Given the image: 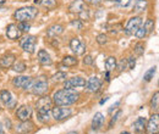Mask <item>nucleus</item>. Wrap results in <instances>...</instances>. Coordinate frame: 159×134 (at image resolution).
<instances>
[{"instance_id":"nucleus-21","label":"nucleus","mask_w":159,"mask_h":134,"mask_svg":"<svg viewBox=\"0 0 159 134\" xmlns=\"http://www.w3.org/2000/svg\"><path fill=\"white\" fill-rule=\"evenodd\" d=\"M62 32H64V27L61 24H53L52 27L48 28L47 36L49 38H57V37H59L60 34H62Z\"/></svg>"},{"instance_id":"nucleus-19","label":"nucleus","mask_w":159,"mask_h":134,"mask_svg":"<svg viewBox=\"0 0 159 134\" xmlns=\"http://www.w3.org/2000/svg\"><path fill=\"white\" fill-rule=\"evenodd\" d=\"M33 129V123L31 121H22L20 124L16 126V132L20 134H27Z\"/></svg>"},{"instance_id":"nucleus-14","label":"nucleus","mask_w":159,"mask_h":134,"mask_svg":"<svg viewBox=\"0 0 159 134\" xmlns=\"http://www.w3.org/2000/svg\"><path fill=\"white\" fill-rule=\"evenodd\" d=\"M21 32L20 28L17 27V24H14V23H11V24H9L7 27H6V37L9 39H11V40H16V39H19L21 37Z\"/></svg>"},{"instance_id":"nucleus-42","label":"nucleus","mask_w":159,"mask_h":134,"mask_svg":"<svg viewBox=\"0 0 159 134\" xmlns=\"http://www.w3.org/2000/svg\"><path fill=\"white\" fill-rule=\"evenodd\" d=\"M119 105H120V101H118V102H116V104H114V105H111V106H110V109L108 110V112H109V114H110V112H113V111L116 109V106H119Z\"/></svg>"},{"instance_id":"nucleus-32","label":"nucleus","mask_w":159,"mask_h":134,"mask_svg":"<svg viewBox=\"0 0 159 134\" xmlns=\"http://www.w3.org/2000/svg\"><path fill=\"white\" fill-rule=\"evenodd\" d=\"M147 34H148V33H147V31H146V28H144V26H143V23H142V24H141V27L137 29V32L135 33V36H136L137 38L142 39V38H144Z\"/></svg>"},{"instance_id":"nucleus-16","label":"nucleus","mask_w":159,"mask_h":134,"mask_svg":"<svg viewBox=\"0 0 159 134\" xmlns=\"http://www.w3.org/2000/svg\"><path fill=\"white\" fill-rule=\"evenodd\" d=\"M69 10L71 12H74V14H79L80 15L81 12H83L84 10H87V5H86L84 0H74L71 2V5H70Z\"/></svg>"},{"instance_id":"nucleus-11","label":"nucleus","mask_w":159,"mask_h":134,"mask_svg":"<svg viewBox=\"0 0 159 134\" xmlns=\"http://www.w3.org/2000/svg\"><path fill=\"white\" fill-rule=\"evenodd\" d=\"M70 49L76 54V55H83L86 51V44L80 38H74L70 41Z\"/></svg>"},{"instance_id":"nucleus-6","label":"nucleus","mask_w":159,"mask_h":134,"mask_svg":"<svg viewBox=\"0 0 159 134\" xmlns=\"http://www.w3.org/2000/svg\"><path fill=\"white\" fill-rule=\"evenodd\" d=\"M52 112H53V118L55 119V121H64V119H66V118H69L71 114H72V111L69 109V107H66V106H58V107H54L53 110H52Z\"/></svg>"},{"instance_id":"nucleus-20","label":"nucleus","mask_w":159,"mask_h":134,"mask_svg":"<svg viewBox=\"0 0 159 134\" xmlns=\"http://www.w3.org/2000/svg\"><path fill=\"white\" fill-rule=\"evenodd\" d=\"M15 58H16V56L14 54H5L2 58H0V67H2V68L11 67L15 62Z\"/></svg>"},{"instance_id":"nucleus-29","label":"nucleus","mask_w":159,"mask_h":134,"mask_svg":"<svg viewBox=\"0 0 159 134\" xmlns=\"http://www.w3.org/2000/svg\"><path fill=\"white\" fill-rule=\"evenodd\" d=\"M151 107H152V110H154V111L158 110V107H159V93L158 92H156L154 95L152 96V100H151Z\"/></svg>"},{"instance_id":"nucleus-13","label":"nucleus","mask_w":159,"mask_h":134,"mask_svg":"<svg viewBox=\"0 0 159 134\" xmlns=\"http://www.w3.org/2000/svg\"><path fill=\"white\" fill-rule=\"evenodd\" d=\"M31 116H32V107L28 106V105H22L21 107H19V110L16 111V117L20 119L21 122L30 119Z\"/></svg>"},{"instance_id":"nucleus-46","label":"nucleus","mask_w":159,"mask_h":134,"mask_svg":"<svg viewBox=\"0 0 159 134\" xmlns=\"http://www.w3.org/2000/svg\"><path fill=\"white\" fill-rule=\"evenodd\" d=\"M105 79H107L108 82L110 80V78H109V72H108V71H107V73H105Z\"/></svg>"},{"instance_id":"nucleus-43","label":"nucleus","mask_w":159,"mask_h":134,"mask_svg":"<svg viewBox=\"0 0 159 134\" xmlns=\"http://www.w3.org/2000/svg\"><path fill=\"white\" fill-rule=\"evenodd\" d=\"M86 1L92 4V5H99L100 4V0H86Z\"/></svg>"},{"instance_id":"nucleus-3","label":"nucleus","mask_w":159,"mask_h":134,"mask_svg":"<svg viewBox=\"0 0 159 134\" xmlns=\"http://www.w3.org/2000/svg\"><path fill=\"white\" fill-rule=\"evenodd\" d=\"M30 89L34 95H44L49 89L48 88V82L44 77H39V78L32 80V84H31Z\"/></svg>"},{"instance_id":"nucleus-47","label":"nucleus","mask_w":159,"mask_h":134,"mask_svg":"<svg viewBox=\"0 0 159 134\" xmlns=\"http://www.w3.org/2000/svg\"><path fill=\"white\" fill-rule=\"evenodd\" d=\"M5 2H6V0H0V6H2Z\"/></svg>"},{"instance_id":"nucleus-35","label":"nucleus","mask_w":159,"mask_h":134,"mask_svg":"<svg viewBox=\"0 0 159 134\" xmlns=\"http://www.w3.org/2000/svg\"><path fill=\"white\" fill-rule=\"evenodd\" d=\"M107 41H108V37H107L105 34H99V36L97 37V43H98L99 45H105Z\"/></svg>"},{"instance_id":"nucleus-18","label":"nucleus","mask_w":159,"mask_h":134,"mask_svg":"<svg viewBox=\"0 0 159 134\" xmlns=\"http://www.w3.org/2000/svg\"><path fill=\"white\" fill-rule=\"evenodd\" d=\"M104 115L102 114V112H97L96 115L93 116V119H92V124H91V127H92V129L93 131H99L100 128L103 127V124H104Z\"/></svg>"},{"instance_id":"nucleus-5","label":"nucleus","mask_w":159,"mask_h":134,"mask_svg":"<svg viewBox=\"0 0 159 134\" xmlns=\"http://www.w3.org/2000/svg\"><path fill=\"white\" fill-rule=\"evenodd\" d=\"M142 23H143V21H142V19H141L139 16L131 17V19H129V22H127V24H126L124 32H125L127 36H132V34H135V33L137 32V29L141 27Z\"/></svg>"},{"instance_id":"nucleus-17","label":"nucleus","mask_w":159,"mask_h":134,"mask_svg":"<svg viewBox=\"0 0 159 134\" xmlns=\"http://www.w3.org/2000/svg\"><path fill=\"white\" fill-rule=\"evenodd\" d=\"M146 124H147L146 118H144V117H139V118L134 122V124H132V128H134L135 133L136 134L144 133V132H146Z\"/></svg>"},{"instance_id":"nucleus-4","label":"nucleus","mask_w":159,"mask_h":134,"mask_svg":"<svg viewBox=\"0 0 159 134\" xmlns=\"http://www.w3.org/2000/svg\"><path fill=\"white\" fill-rule=\"evenodd\" d=\"M36 43H37V38L34 36H27V37H23L20 40V45L21 48L28 53V54H33L34 53V49H36Z\"/></svg>"},{"instance_id":"nucleus-26","label":"nucleus","mask_w":159,"mask_h":134,"mask_svg":"<svg viewBox=\"0 0 159 134\" xmlns=\"http://www.w3.org/2000/svg\"><path fill=\"white\" fill-rule=\"evenodd\" d=\"M55 0H34V4L36 5H40V6H43V7H48V9H50V7H54L55 6Z\"/></svg>"},{"instance_id":"nucleus-50","label":"nucleus","mask_w":159,"mask_h":134,"mask_svg":"<svg viewBox=\"0 0 159 134\" xmlns=\"http://www.w3.org/2000/svg\"><path fill=\"white\" fill-rule=\"evenodd\" d=\"M0 109H1V107H0Z\"/></svg>"},{"instance_id":"nucleus-49","label":"nucleus","mask_w":159,"mask_h":134,"mask_svg":"<svg viewBox=\"0 0 159 134\" xmlns=\"http://www.w3.org/2000/svg\"><path fill=\"white\" fill-rule=\"evenodd\" d=\"M120 134H130V132H121Z\"/></svg>"},{"instance_id":"nucleus-7","label":"nucleus","mask_w":159,"mask_h":134,"mask_svg":"<svg viewBox=\"0 0 159 134\" xmlns=\"http://www.w3.org/2000/svg\"><path fill=\"white\" fill-rule=\"evenodd\" d=\"M52 104H53V101L50 100L49 96H42V97H39L38 101L36 102L37 112H50Z\"/></svg>"},{"instance_id":"nucleus-39","label":"nucleus","mask_w":159,"mask_h":134,"mask_svg":"<svg viewBox=\"0 0 159 134\" xmlns=\"http://www.w3.org/2000/svg\"><path fill=\"white\" fill-rule=\"evenodd\" d=\"M116 4L121 7H127L131 4V0H116Z\"/></svg>"},{"instance_id":"nucleus-31","label":"nucleus","mask_w":159,"mask_h":134,"mask_svg":"<svg viewBox=\"0 0 159 134\" xmlns=\"http://www.w3.org/2000/svg\"><path fill=\"white\" fill-rule=\"evenodd\" d=\"M134 51H135V54L136 55H143V53H144V44H142V43H137V44H135V46H134Z\"/></svg>"},{"instance_id":"nucleus-10","label":"nucleus","mask_w":159,"mask_h":134,"mask_svg":"<svg viewBox=\"0 0 159 134\" xmlns=\"http://www.w3.org/2000/svg\"><path fill=\"white\" fill-rule=\"evenodd\" d=\"M84 84H86L84 78H82V77H72V78H70V79L64 82V88L75 89V88L84 87Z\"/></svg>"},{"instance_id":"nucleus-23","label":"nucleus","mask_w":159,"mask_h":134,"mask_svg":"<svg viewBox=\"0 0 159 134\" xmlns=\"http://www.w3.org/2000/svg\"><path fill=\"white\" fill-rule=\"evenodd\" d=\"M62 63L67 67H72V66H76L79 63V60L75 58V56H70V55H66L65 58H62Z\"/></svg>"},{"instance_id":"nucleus-41","label":"nucleus","mask_w":159,"mask_h":134,"mask_svg":"<svg viewBox=\"0 0 159 134\" xmlns=\"http://www.w3.org/2000/svg\"><path fill=\"white\" fill-rule=\"evenodd\" d=\"M116 65H118V63H116ZM125 67H126V60H124V58H122V60L119 62V65H118V68H119V71L121 72V71H124V70H125Z\"/></svg>"},{"instance_id":"nucleus-38","label":"nucleus","mask_w":159,"mask_h":134,"mask_svg":"<svg viewBox=\"0 0 159 134\" xmlns=\"http://www.w3.org/2000/svg\"><path fill=\"white\" fill-rule=\"evenodd\" d=\"M127 62H129V68L134 70L135 66H136V58H134V56H130V58H127Z\"/></svg>"},{"instance_id":"nucleus-1","label":"nucleus","mask_w":159,"mask_h":134,"mask_svg":"<svg viewBox=\"0 0 159 134\" xmlns=\"http://www.w3.org/2000/svg\"><path fill=\"white\" fill-rule=\"evenodd\" d=\"M80 97L79 92H76L75 89H60L58 92L54 93L53 95V102L57 106H70L72 104H75Z\"/></svg>"},{"instance_id":"nucleus-30","label":"nucleus","mask_w":159,"mask_h":134,"mask_svg":"<svg viewBox=\"0 0 159 134\" xmlns=\"http://www.w3.org/2000/svg\"><path fill=\"white\" fill-rule=\"evenodd\" d=\"M143 26H144V28H146V31H147V33L149 34L153 29H154V21L151 19H148L144 23H143Z\"/></svg>"},{"instance_id":"nucleus-22","label":"nucleus","mask_w":159,"mask_h":134,"mask_svg":"<svg viewBox=\"0 0 159 134\" xmlns=\"http://www.w3.org/2000/svg\"><path fill=\"white\" fill-rule=\"evenodd\" d=\"M38 61H39L40 65H43V66L52 65V58L47 53V50H44V49H40L39 51H38Z\"/></svg>"},{"instance_id":"nucleus-37","label":"nucleus","mask_w":159,"mask_h":134,"mask_svg":"<svg viewBox=\"0 0 159 134\" xmlns=\"http://www.w3.org/2000/svg\"><path fill=\"white\" fill-rule=\"evenodd\" d=\"M71 26L75 27V28H77V29H82L83 28V23H82L81 19H74V21H71Z\"/></svg>"},{"instance_id":"nucleus-48","label":"nucleus","mask_w":159,"mask_h":134,"mask_svg":"<svg viewBox=\"0 0 159 134\" xmlns=\"http://www.w3.org/2000/svg\"><path fill=\"white\" fill-rule=\"evenodd\" d=\"M67 134H79V133H77V132H69Z\"/></svg>"},{"instance_id":"nucleus-9","label":"nucleus","mask_w":159,"mask_h":134,"mask_svg":"<svg viewBox=\"0 0 159 134\" xmlns=\"http://www.w3.org/2000/svg\"><path fill=\"white\" fill-rule=\"evenodd\" d=\"M32 80L33 79L28 76H19L12 79V84L17 88H21V89H30Z\"/></svg>"},{"instance_id":"nucleus-36","label":"nucleus","mask_w":159,"mask_h":134,"mask_svg":"<svg viewBox=\"0 0 159 134\" xmlns=\"http://www.w3.org/2000/svg\"><path fill=\"white\" fill-rule=\"evenodd\" d=\"M120 116H121V110H119V111H118L115 115L113 116V118H111V121H110V123H109V128H113V127H114V123H115V122L119 119Z\"/></svg>"},{"instance_id":"nucleus-27","label":"nucleus","mask_w":159,"mask_h":134,"mask_svg":"<svg viewBox=\"0 0 159 134\" xmlns=\"http://www.w3.org/2000/svg\"><path fill=\"white\" fill-rule=\"evenodd\" d=\"M156 72H157V67H156V66H154V67H151V68L144 73V76H143V80H144V82H151V80L154 78Z\"/></svg>"},{"instance_id":"nucleus-40","label":"nucleus","mask_w":159,"mask_h":134,"mask_svg":"<svg viewBox=\"0 0 159 134\" xmlns=\"http://www.w3.org/2000/svg\"><path fill=\"white\" fill-rule=\"evenodd\" d=\"M83 63L84 65H93V58L91 55H86L83 58Z\"/></svg>"},{"instance_id":"nucleus-28","label":"nucleus","mask_w":159,"mask_h":134,"mask_svg":"<svg viewBox=\"0 0 159 134\" xmlns=\"http://www.w3.org/2000/svg\"><path fill=\"white\" fill-rule=\"evenodd\" d=\"M12 70H14L15 72H17V73H21V72H23V71L26 70V63L22 62V61L14 62V65H12Z\"/></svg>"},{"instance_id":"nucleus-34","label":"nucleus","mask_w":159,"mask_h":134,"mask_svg":"<svg viewBox=\"0 0 159 134\" xmlns=\"http://www.w3.org/2000/svg\"><path fill=\"white\" fill-rule=\"evenodd\" d=\"M17 27L20 28L21 32H28L30 28H31V26H30L27 22H20V23L17 24Z\"/></svg>"},{"instance_id":"nucleus-8","label":"nucleus","mask_w":159,"mask_h":134,"mask_svg":"<svg viewBox=\"0 0 159 134\" xmlns=\"http://www.w3.org/2000/svg\"><path fill=\"white\" fill-rule=\"evenodd\" d=\"M159 131V116L158 114L151 116L148 123L146 124V132L147 134H158Z\"/></svg>"},{"instance_id":"nucleus-45","label":"nucleus","mask_w":159,"mask_h":134,"mask_svg":"<svg viewBox=\"0 0 159 134\" xmlns=\"http://www.w3.org/2000/svg\"><path fill=\"white\" fill-rule=\"evenodd\" d=\"M0 134H5V132H4V128H2V124L0 123Z\"/></svg>"},{"instance_id":"nucleus-44","label":"nucleus","mask_w":159,"mask_h":134,"mask_svg":"<svg viewBox=\"0 0 159 134\" xmlns=\"http://www.w3.org/2000/svg\"><path fill=\"white\" fill-rule=\"evenodd\" d=\"M108 99H109V97H108V96H105V97H103V99H102V100H100V105H103V104H104V102H105V101H107V100H108Z\"/></svg>"},{"instance_id":"nucleus-15","label":"nucleus","mask_w":159,"mask_h":134,"mask_svg":"<svg viewBox=\"0 0 159 134\" xmlns=\"http://www.w3.org/2000/svg\"><path fill=\"white\" fill-rule=\"evenodd\" d=\"M0 100L9 107V109H12L15 105H16V100H14V97L11 95V93L9 90H1L0 92Z\"/></svg>"},{"instance_id":"nucleus-2","label":"nucleus","mask_w":159,"mask_h":134,"mask_svg":"<svg viewBox=\"0 0 159 134\" xmlns=\"http://www.w3.org/2000/svg\"><path fill=\"white\" fill-rule=\"evenodd\" d=\"M38 15V10L34 6H26V7H21L19 10L15 11L14 17L17 19L19 22H27L31 21L34 17H37Z\"/></svg>"},{"instance_id":"nucleus-12","label":"nucleus","mask_w":159,"mask_h":134,"mask_svg":"<svg viewBox=\"0 0 159 134\" xmlns=\"http://www.w3.org/2000/svg\"><path fill=\"white\" fill-rule=\"evenodd\" d=\"M84 85H86V90L87 92H89V93H97L100 88H102V82H100V79L98 77L93 76L87 80V83Z\"/></svg>"},{"instance_id":"nucleus-25","label":"nucleus","mask_w":159,"mask_h":134,"mask_svg":"<svg viewBox=\"0 0 159 134\" xmlns=\"http://www.w3.org/2000/svg\"><path fill=\"white\" fill-rule=\"evenodd\" d=\"M146 9H147V0H137L135 2V6H134L135 12H143L146 11Z\"/></svg>"},{"instance_id":"nucleus-24","label":"nucleus","mask_w":159,"mask_h":134,"mask_svg":"<svg viewBox=\"0 0 159 134\" xmlns=\"http://www.w3.org/2000/svg\"><path fill=\"white\" fill-rule=\"evenodd\" d=\"M115 67H116V58H114V56H109V58L105 60V70L108 72H110Z\"/></svg>"},{"instance_id":"nucleus-33","label":"nucleus","mask_w":159,"mask_h":134,"mask_svg":"<svg viewBox=\"0 0 159 134\" xmlns=\"http://www.w3.org/2000/svg\"><path fill=\"white\" fill-rule=\"evenodd\" d=\"M54 82H62L66 79V73L65 72H58L57 75H54L53 78H52Z\"/></svg>"}]
</instances>
